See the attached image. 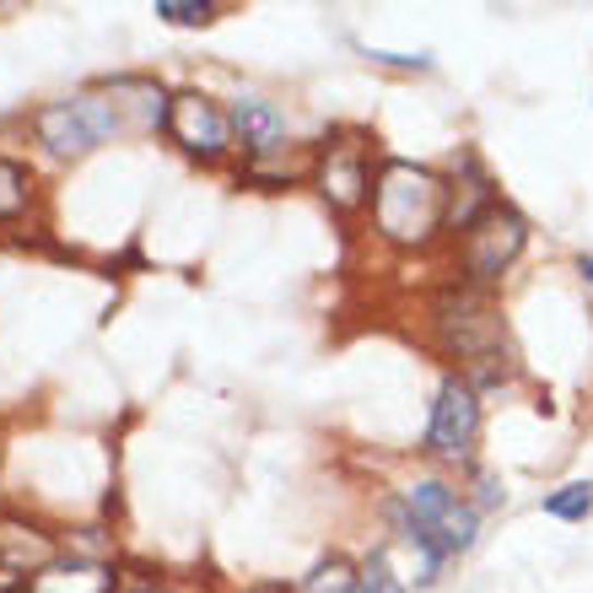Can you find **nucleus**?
Returning <instances> with one entry per match:
<instances>
[{"instance_id":"obj_1","label":"nucleus","mask_w":593,"mask_h":593,"mask_svg":"<svg viewBox=\"0 0 593 593\" xmlns=\"http://www.w3.org/2000/svg\"><path fill=\"white\" fill-rule=\"evenodd\" d=\"M448 222V178L422 163L389 157L372 183V227L394 249H426Z\"/></svg>"},{"instance_id":"obj_2","label":"nucleus","mask_w":593,"mask_h":593,"mask_svg":"<svg viewBox=\"0 0 593 593\" xmlns=\"http://www.w3.org/2000/svg\"><path fill=\"white\" fill-rule=\"evenodd\" d=\"M389 518H394L400 539H411V545L422 550L426 572H431L437 561H448V556H464V550L475 545V534H481L475 502L459 497V491H453L448 481H437V475L405 486V491L389 502Z\"/></svg>"},{"instance_id":"obj_3","label":"nucleus","mask_w":593,"mask_h":593,"mask_svg":"<svg viewBox=\"0 0 593 593\" xmlns=\"http://www.w3.org/2000/svg\"><path fill=\"white\" fill-rule=\"evenodd\" d=\"M27 124H33V141L49 157H92L97 146H108L124 130V114L108 92H71V97H55V103L33 108Z\"/></svg>"},{"instance_id":"obj_4","label":"nucleus","mask_w":593,"mask_h":593,"mask_svg":"<svg viewBox=\"0 0 593 593\" xmlns=\"http://www.w3.org/2000/svg\"><path fill=\"white\" fill-rule=\"evenodd\" d=\"M431 335L442 345V356L464 361V367H481V361H502V345H508V324L497 313V303L475 286H448L437 303H431Z\"/></svg>"},{"instance_id":"obj_5","label":"nucleus","mask_w":593,"mask_h":593,"mask_svg":"<svg viewBox=\"0 0 593 593\" xmlns=\"http://www.w3.org/2000/svg\"><path fill=\"white\" fill-rule=\"evenodd\" d=\"M163 135H168L189 163H200V168H216V163H227L238 152L233 114L216 97H205V92H173V114H168V130Z\"/></svg>"},{"instance_id":"obj_6","label":"nucleus","mask_w":593,"mask_h":593,"mask_svg":"<svg viewBox=\"0 0 593 593\" xmlns=\"http://www.w3.org/2000/svg\"><path fill=\"white\" fill-rule=\"evenodd\" d=\"M523 244H529V222H523L512 205H497L491 216H481V222L464 233V244H459L464 286H475V292L497 286L512 270V259L523 254Z\"/></svg>"},{"instance_id":"obj_7","label":"nucleus","mask_w":593,"mask_h":593,"mask_svg":"<svg viewBox=\"0 0 593 593\" xmlns=\"http://www.w3.org/2000/svg\"><path fill=\"white\" fill-rule=\"evenodd\" d=\"M481 442V394L464 372H448L437 400H431V422H426V453L464 464Z\"/></svg>"},{"instance_id":"obj_8","label":"nucleus","mask_w":593,"mask_h":593,"mask_svg":"<svg viewBox=\"0 0 593 593\" xmlns=\"http://www.w3.org/2000/svg\"><path fill=\"white\" fill-rule=\"evenodd\" d=\"M313 183H319V194H324V205L335 216L367 211L372 205V183H378L372 152L361 141H335V146L324 141V152L313 157Z\"/></svg>"},{"instance_id":"obj_9","label":"nucleus","mask_w":593,"mask_h":593,"mask_svg":"<svg viewBox=\"0 0 593 593\" xmlns=\"http://www.w3.org/2000/svg\"><path fill=\"white\" fill-rule=\"evenodd\" d=\"M66 550H60V539L38 523V518H27V512H0V572H11V578H38L49 561H60Z\"/></svg>"},{"instance_id":"obj_10","label":"nucleus","mask_w":593,"mask_h":593,"mask_svg":"<svg viewBox=\"0 0 593 593\" xmlns=\"http://www.w3.org/2000/svg\"><path fill=\"white\" fill-rule=\"evenodd\" d=\"M227 114H233V141H238L254 163H264V157H281V152H286L292 130H286V114H281L270 97H238Z\"/></svg>"},{"instance_id":"obj_11","label":"nucleus","mask_w":593,"mask_h":593,"mask_svg":"<svg viewBox=\"0 0 593 593\" xmlns=\"http://www.w3.org/2000/svg\"><path fill=\"white\" fill-rule=\"evenodd\" d=\"M103 92L119 103V114H135V124L146 135H163L168 130V114H173V92L157 76H108Z\"/></svg>"},{"instance_id":"obj_12","label":"nucleus","mask_w":593,"mask_h":593,"mask_svg":"<svg viewBox=\"0 0 593 593\" xmlns=\"http://www.w3.org/2000/svg\"><path fill=\"white\" fill-rule=\"evenodd\" d=\"M33 200H38L33 168L0 152V227H5V222H22V216L33 211Z\"/></svg>"},{"instance_id":"obj_13","label":"nucleus","mask_w":593,"mask_h":593,"mask_svg":"<svg viewBox=\"0 0 593 593\" xmlns=\"http://www.w3.org/2000/svg\"><path fill=\"white\" fill-rule=\"evenodd\" d=\"M356 578H361V567H351L345 556H324V561L303 578L297 593H356Z\"/></svg>"},{"instance_id":"obj_14","label":"nucleus","mask_w":593,"mask_h":593,"mask_svg":"<svg viewBox=\"0 0 593 593\" xmlns=\"http://www.w3.org/2000/svg\"><path fill=\"white\" fill-rule=\"evenodd\" d=\"M545 512H550V518H561V523L589 518V512H593V481H567V486H556V491L545 497Z\"/></svg>"},{"instance_id":"obj_15","label":"nucleus","mask_w":593,"mask_h":593,"mask_svg":"<svg viewBox=\"0 0 593 593\" xmlns=\"http://www.w3.org/2000/svg\"><path fill=\"white\" fill-rule=\"evenodd\" d=\"M152 11H157L163 22H173V27H205L222 5H216V0H157Z\"/></svg>"},{"instance_id":"obj_16","label":"nucleus","mask_w":593,"mask_h":593,"mask_svg":"<svg viewBox=\"0 0 593 593\" xmlns=\"http://www.w3.org/2000/svg\"><path fill=\"white\" fill-rule=\"evenodd\" d=\"M356 593H405V583H400V578H394V567H389V550H372V556L361 561Z\"/></svg>"},{"instance_id":"obj_17","label":"nucleus","mask_w":593,"mask_h":593,"mask_svg":"<svg viewBox=\"0 0 593 593\" xmlns=\"http://www.w3.org/2000/svg\"><path fill=\"white\" fill-rule=\"evenodd\" d=\"M502 502V486L491 481V475H475V512L481 508H497Z\"/></svg>"},{"instance_id":"obj_18","label":"nucleus","mask_w":593,"mask_h":593,"mask_svg":"<svg viewBox=\"0 0 593 593\" xmlns=\"http://www.w3.org/2000/svg\"><path fill=\"white\" fill-rule=\"evenodd\" d=\"M130 593H178V589H168V583H157V578H152V583H141V589H130Z\"/></svg>"},{"instance_id":"obj_19","label":"nucleus","mask_w":593,"mask_h":593,"mask_svg":"<svg viewBox=\"0 0 593 593\" xmlns=\"http://www.w3.org/2000/svg\"><path fill=\"white\" fill-rule=\"evenodd\" d=\"M244 593H292L286 583H259V589H244Z\"/></svg>"},{"instance_id":"obj_20","label":"nucleus","mask_w":593,"mask_h":593,"mask_svg":"<svg viewBox=\"0 0 593 593\" xmlns=\"http://www.w3.org/2000/svg\"><path fill=\"white\" fill-rule=\"evenodd\" d=\"M578 270H583V281H593V254H578Z\"/></svg>"}]
</instances>
